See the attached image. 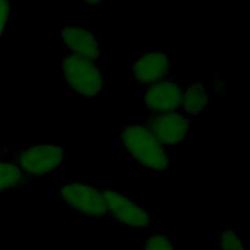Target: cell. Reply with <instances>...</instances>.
Instances as JSON below:
<instances>
[{
  "instance_id": "obj_1",
  "label": "cell",
  "mask_w": 250,
  "mask_h": 250,
  "mask_svg": "<svg viewBox=\"0 0 250 250\" xmlns=\"http://www.w3.org/2000/svg\"><path fill=\"white\" fill-rule=\"evenodd\" d=\"M118 141L120 148L142 168L156 173L169 169L168 150L144 124L124 126L118 134Z\"/></svg>"
},
{
  "instance_id": "obj_7",
  "label": "cell",
  "mask_w": 250,
  "mask_h": 250,
  "mask_svg": "<svg viewBox=\"0 0 250 250\" xmlns=\"http://www.w3.org/2000/svg\"><path fill=\"white\" fill-rule=\"evenodd\" d=\"M173 62L168 53L150 50L141 54L132 63V78L144 88L172 76Z\"/></svg>"
},
{
  "instance_id": "obj_13",
  "label": "cell",
  "mask_w": 250,
  "mask_h": 250,
  "mask_svg": "<svg viewBox=\"0 0 250 250\" xmlns=\"http://www.w3.org/2000/svg\"><path fill=\"white\" fill-rule=\"evenodd\" d=\"M220 241L222 250H246L239 234L232 229L222 232Z\"/></svg>"
},
{
  "instance_id": "obj_5",
  "label": "cell",
  "mask_w": 250,
  "mask_h": 250,
  "mask_svg": "<svg viewBox=\"0 0 250 250\" xmlns=\"http://www.w3.org/2000/svg\"><path fill=\"white\" fill-rule=\"evenodd\" d=\"M192 119L181 110L146 114L144 125L168 150L185 142L191 128Z\"/></svg>"
},
{
  "instance_id": "obj_6",
  "label": "cell",
  "mask_w": 250,
  "mask_h": 250,
  "mask_svg": "<svg viewBox=\"0 0 250 250\" xmlns=\"http://www.w3.org/2000/svg\"><path fill=\"white\" fill-rule=\"evenodd\" d=\"M108 217L115 222L133 229H146L151 223L149 211L129 196L111 188H102Z\"/></svg>"
},
{
  "instance_id": "obj_8",
  "label": "cell",
  "mask_w": 250,
  "mask_h": 250,
  "mask_svg": "<svg viewBox=\"0 0 250 250\" xmlns=\"http://www.w3.org/2000/svg\"><path fill=\"white\" fill-rule=\"evenodd\" d=\"M184 87L172 76L145 88L144 106L147 114L180 110Z\"/></svg>"
},
{
  "instance_id": "obj_12",
  "label": "cell",
  "mask_w": 250,
  "mask_h": 250,
  "mask_svg": "<svg viewBox=\"0 0 250 250\" xmlns=\"http://www.w3.org/2000/svg\"><path fill=\"white\" fill-rule=\"evenodd\" d=\"M143 250H175V248L168 235L155 232L146 239Z\"/></svg>"
},
{
  "instance_id": "obj_4",
  "label": "cell",
  "mask_w": 250,
  "mask_h": 250,
  "mask_svg": "<svg viewBox=\"0 0 250 250\" xmlns=\"http://www.w3.org/2000/svg\"><path fill=\"white\" fill-rule=\"evenodd\" d=\"M59 198L67 207L86 217H108L107 205L102 189L90 184L66 182L60 188Z\"/></svg>"
},
{
  "instance_id": "obj_2",
  "label": "cell",
  "mask_w": 250,
  "mask_h": 250,
  "mask_svg": "<svg viewBox=\"0 0 250 250\" xmlns=\"http://www.w3.org/2000/svg\"><path fill=\"white\" fill-rule=\"evenodd\" d=\"M60 67L64 85L83 99H95L105 89L104 76L98 62L66 53Z\"/></svg>"
},
{
  "instance_id": "obj_3",
  "label": "cell",
  "mask_w": 250,
  "mask_h": 250,
  "mask_svg": "<svg viewBox=\"0 0 250 250\" xmlns=\"http://www.w3.org/2000/svg\"><path fill=\"white\" fill-rule=\"evenodd\" d=\"M9 158L30 180L55 173L67 158V152L61 145L40 144L14 151Z\"/></svg>"
},
{
  "instance_id": "obj_15",
  "label": "cell",
  "mask_w": 250,
  "mask_h": 250,
  "mask_svg": "<svg viewBox=\"0 0 250 250\" xmlns=\"http://www.w3.org/2000/svg\"><path fill=\"white\" fill-rule=\"evenodd\" d=\"M103 3V1H96V0H87V1H83V4L86 6H99Z\"/></svg>"
},
{
  "instance_id": "obj_9",
  "label": "cell",
  "mask_w": 250,
  "mask_h": 250,
  "mask_svg": "<svg viewBox=\"0 0 250 250\" xmlns=\"http://www.w3.org/2000/svg\"><path fill=\"white\" fill-rule=\"evenodd\" d=\"M59 37L67 54L100 63V40L89 28L75 24L66 25L59 29Z\"/></svg>"
},
{
  "instance_id": "obj_14",
  "label": "cell",
  "mask_w": 250,
  "mask_h": 250,
  "mask_svg": "<svg viewBox=\"0 0 250 250\" xmlns=\"http://www.w3.org/2000/svg\"><path fill=\"white\" fill-rule=\"evenodd\" d=\"M12 14V5L9 1L0 0V39L5 33Z\"/></svg>"
},
{
  "instance_id": "obj_10",
  "label": "cell",
  "mask_w": 250,
  "mask_h": 250,
  "mask_svg": "<svg viewBox=\"0 0 250 250\" xmlns=\"http://www.w3.org/2000/svg\"><path fill=\"white\" fill-rule=\"evenodd\" d=\"M211 102V95L208 92L205 82L192 81L183 90L180 110L189 118L199 116Z\"/></svg>"
},
{
  "instance_id": "obj_11",
  "label": "cell",
  "mask_w": 250,
  "mask_h": 250,
  "mask_svg": "<svg viewBox=\"0 0 250 250\" xmlns=\"http://www.w3.org/2000/svg\"><path fill=\"white\" fill-rule=\"evenodd\" d=\"M28 179L10 158L0 159V193L22 188Z\"/></svg>"
}]
</instances>
